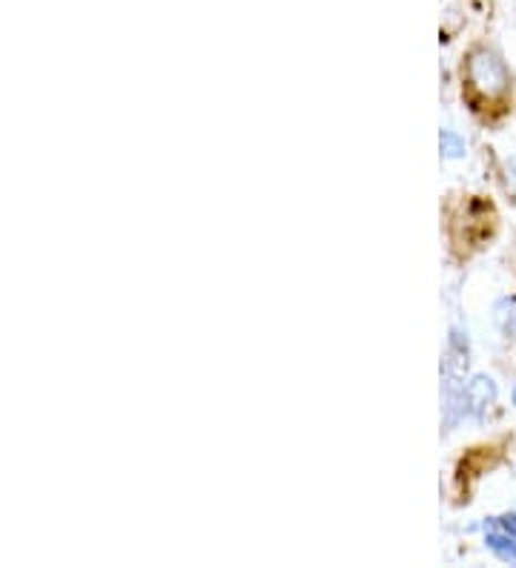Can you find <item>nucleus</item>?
Instances as JSON below:
<instances>
[{
	"instance_id": "7ed1b4c3",
	"label": "nucleus",
	"mask_w": 516,
	"mask_h": 568,
	"mask_svg": "<svg viewBox=\"0 0 516 568\" xmlns=\"http://www.w3.org/2000/svg\"><path fill=\"white\" fill-rule=\"evenodd\" d=\"M485 546H488L490 551L499 557V560L516 566V537L514 534L503 531V528H490V531L485 534Z\"/></svg>"
},
{
	"instance_id": "f03ea898",
	"label": "nucleus",
	"mask_w": 516,
	"mask_h": 568,
	"mask_svg": "<svg viewBox=\"0 0 516 568\" xmlns=\"http://www.w3.org/2000/svg\"><path fill=\"white\" fill-rule=\"evenodd\" d=\"M462 403L465 414L485 416V410L496 403V382L490 376H474L468 385H462Z\"/></svg>"
},
{
	"instance_id": "20e7f679",
	"label": "nucleus",
	"mask_w": 516,
	"mask_h": 568,
	"mask_svg": "<svg viewBox=\"0 0 516 568\" xmlns=\"http://www.w3.org/2000/svg\"><path fill=\"white\" fill-rule=\"evenodd\" d=\"M439 146H442V155H445V159H462V155L468 153L465 139H462L459 132H454V130L439 132Z\"/></svg>"
},
{
	"instance_id": "39448f33",
	"label": "nucleus",
	"mask_w": 516,
	"mask_h": 568,
	"mask_svg": "<svg viewBox=\"0 0 516 568\" xmlns=\"http://www.w3.org/2000/svg\"><path fill=\"white\" fill-rule=\"evenodd\" d=\"M496 322H499V327H503L505 336H514L516 339V305L514 302H503V305H499Z\"/></svg>"
},
{
	"instance_id": "f257e3e1",
	"label": "nucleus",
	"mask_w": 516,
	"mask_h": 568,
	"mask_svg": "<svg viewBox=\"0 0 516 568\" xmlns=\"http://www.w3.org/2000/svg\"><path fill=\"white\" fill-rule=\"evenodd\" d=\"M465 78H468L471 90L488 101V104H496L503 101L510 90V72L505 67V61L490 49H474L465 61Z\"/></svg>"
},
{
	"instance_id": "0eeeda50",
	"label": "nucleus",
	"mask_w": 516,
	"mask_h": 568,
	"mask_svg": "<svg viewBox=\"0 0 516 568\" xmlns=\"http://www.w3.org/2000/svg\"><path fill=\"white\" fill-rule=\"evenodd\" d=\"M510 396H514V405H516V388H514V394H510Z\"/></svg>"
},
{
	"instance_id": "423d86ee",
	"label": "nucleus",
	"mask_w": 516,
	"mask_h": 568,
	"mask_svg": "<svg viewBox=\"0 0 516 568\" xmlns=\"http://www.w3.org/2000/svg\"><path fill=\"white\" fill-rule=\"evenodd\" d=\"M494 528H503V531L514 534V537H516V514H505V517H496Z\"/></svg>"
}]
</instances>
